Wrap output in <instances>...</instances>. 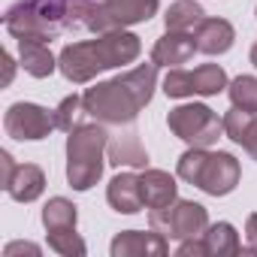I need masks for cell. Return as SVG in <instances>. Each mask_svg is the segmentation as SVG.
Listing matches in <instances>:
<instances>
[{
  "label": "cell",
  "instance_id": "cell-1",
  "mask_svg": "<svg viewBox=\"0 0 257 257\" xmlns=\"http://www.w3.org/2000/svg\"><path fill=\"white\" fill-rule=\"evenodd\" d=\"M158 88V64H140L134 70H127L109 82H97L94 88H88L82 94L85 100V112L100 121V124H134L137 115L152 103Z\"/></svg>",
  "mask_w": 257,
  "mask_h": 257
},
{
  "label": "cell",
  "instance_id": "cell-2",
  "mask_svg": "<svg viewBox=\"0 0 257 257\" xmlns=\"http://www.w3.org/2000/svg\"><path fill=\"white\" fill-rule=\"evenodd\" d=\"M140 52H143V43L137 34L112 31V34H100L97 40H82V43L64 46V52L58 55V70L64 73L67 82L85 85L97 73L134 64L140 58Z\"/></svg>",
  "mask_w": 257,
  "mask_h": 257
},
{
  "label": "cell",
  "instance_id": "cell-3",
  "mask_svg": "<svg viewBox=\"0 0 257 257\" xmlns=\"http://www.w3.org/2000/svg\"><path fill=\"white\" fill-rule=\"evenodd\" d=\"M109 152L106 124H79L67 137V182L73 191H91L103 179Z\"/></svg>",
  "mask_w": 257,
  "mask_h": 257
},
{
  "label": "cell",
  "instance_id": "cell-4",
  "mask_svg": "<svg viewBox=\"0 0 257 257\" xmlns=\"http://www.w3.org/2000/svg\"><path fill=\"white\" fill-rule=\"evenodd\" d=\"M176 173H179L182 182L197 185L209 197H227V194H233L236 185H239V179H242L239 161L230 152H209V149H194V146L179 158Z\"/></svg>",
  "mask_w": 257,
  "mask_h": 257
},
{
  "label": "cell",
  "instance_id": "cell-5",
  "mask_svg": "<svg viewBox=\"0 0 257 257\" xmlns=\"http://www.w3.org/2000/svg\"><path fill=\"white\" fill-rule=\"evenodd\" d=\"M158 0H103V4L70 7L67 28H85L94 34H112L131 25L149 22L158 13Z\"/></svg>",
  "mask_w": 257,
  "mask_h": 257
},
{
  "label": "cell",
  "instance_id": "cell-6",
  "mask_svg": "<svg viewBox=\"0 0 257 257\" xmlns=\"http://www.w3.org/2000/svg\"><path fill=\"white\" fill-rule=\"evenodd\" d=\"M167 127L182 143L194 149H209L224 134V118H218V112L209 109L206 103H185V106L170 109Z\"/></svg>",
  "mask_w": 257,
  "mask_h": 257
},
{
  "label": "cell",
  "instance_id": "cell-7",
  "mask_svg": "<svg viewBox=\"0 0 257 257\" xmlns=\"http://www.w3.org/2000/svg\"><path fill=\"white\" fill-rule=\"evenodd\" d=\"M149 224L152 230L164 233L167 239H194V236H203L206 227H209V212L206 206L194 203V200H176L164 209H152L149 212Z\"/></svg>",
  "mask_w": 257,
  "mask_h": 257
},
{
  "label": "cell",
  "instance_id": "cell-8",
  "mask_svg": "<svg viewBox=\"0 0 257 257\" xmlns=\"http://www.w3.org/2000/svg\"><path fill=\"white\" fill-rule=\"evenodd\" d=\"M230 82H227V73H224V67H218V64H203V67H197L194 73H188V70H170L167 73V79H164V94L167 97H194V94H200V97H215V94H221L224 88H227Z\"/></svg>",
  "mask_w": 257,
  "mask_h": 257
},
{
  "label": "cell",
  "instance_id": "cell-9",
  "mask_svg": "<svg viewBox=\"0 0 257 257\" xmlns=\"http://www.w3.org/2000/svg\"><path fill=\"white\" fill-rule=\"evenodd\" d=\"M58 127L55 112H49L40 103H13L4 115V131L7 137L19 143H40Z\"/></svg>",
  "mask_w": 257,
  "mask_h": 257
},
{
  "label": "cell",
  "instance_id": "cell-10",
  "mask_svg": "<svg viewBox=\"0 0 257 257\" xmlns=\"http://www.w3.org/2000/svg\"><path fill=\"white\" fill-rule=\"evenodd\" d=\"M4 25L16 40H37V43H52L64 31L61 25L46 19L31 0H19L16 7H10L7 16H4Z\"/></svg>",
  "mask_w": 257,
  "mask_h": 257
},
{
  "label": "cell",
  "instance_id": "cell-11",
  "mask_svg": "<svg viewBox=\"0 0 257 257\" xmlns=\"http://www.w3.org/2000/svg\"><path fill=\"white\" fill-rule=\"evenodd\" d=\"M112 257H164L170 254V242L158 230H124L109 245Z\"/></svg>",
  "mask_w": 257,
  "mask_h": 257
},
{
  "label": "cell",
  "instance_id": "cell-12",
  "mask_svg": "<svg viewBox=\"0 0 257 257\" xmlns=\"http://www.w3.org/2000/svg\"><path fill=\"white\" fill-rule=\"evenodd\" d=\"M197 52V43H194V34L188 31H167L155 49H152V61L158 67H179V64H188Z\"/></svg>",
  "mask_w": 257,
  "mask_h": 257
},
{
  "label": "cell",
  "instance_id": "cell-13",
  "mask_svg": "<svg viewBox=\"0 0 257 257\" xmlns=\"http://www.w3.org/2000/svg\"><path fill=\"white\" fill-rule=\"evenodd\" d=\"M194 43H197V52L203 55H224L233 49L236 31L227 19H203L194 28Z\"/></svg>",
  "mask_w": 257,
  "mask_h": 257
},
{
  "label": "cell",
  "instance_id": "cell-14",
  "mask_svg": "<svg viewBox=\"0 0 257 257\" xmlns=\"http://www.w3.org/2000/svg\"><path fill=\"white\" fill-rule=\"evenodd\" d=\"M106 200L109 206L118 212V215H137L146 203H143V185H140V176L134 173H118L109 188H106Z\"/></svg>",
  "mask_w": 257,
  "mask_h": 257
},
{
  "label": "cell",
  "instance_id": "cell-15",
  "mask_svg": "<svg viewBox=\"0 0 257 257\" xmlns=\"http://www.w3.org/2000/svg\"><path fill=\"white\" fill-rule=\"evenodd\" d=\"M143 185V203L146 209H164L179 200V185L167 170H146L140 176Z\"/></svg>",
  "mask_w": 257,
  "mask_h": 257
},
{
  "label": "cell",
  "instance_id": "cell-16",
  "mask_svg": "<svg viewBox=\"0 0 257 257\" xmlns=\"http://www.w3.org/2000/svg\"><path fill=\"white\" fill-rule=\"evenodd\" d=\"M43 191H46V173L37 164H19L7 185V194L16 203H34L43 197Z\"/></svg>",
  "mask_w": 257,
  "mask_h": 257
},
{
  "label": "cell",
  "instance_id": "cell-17",
  "mask_svg": "<svg viewBox=\"0 0 257 257\" xmlns=\"http://www.w3.org/2000/svg\"><path fill=\"white\" fill-rule=\"evenodd\" d=\"M224 137L242 146L251 155V161H257V115L254 112H242L233 106L224 115Z\"/></svg>",
  "mask_w": 257,
  "mask_h": 257
},
{
  "label": "cell",
  "instance_id": "cell-18",
  "mask_svg": "<svg viewBox=\"0 0 257 257\" xmlns=\"http://www.w3.org/2000/svg\"><path fill=\"white\" fill-rule=\"evenodd\" d=\"M19 61H22L25 73H31L34 79H46L58 70V61L49 52V46L37 43V40H19Z\"/></svg>",
  "mask_w": 257,
  "mask_h": 257
},
{
  "label": "cell",
  "instance_id": "cell-19",
  "mask_svg": "<svg viewBox=\"0 0 257 257\" xmlns=\"http://www.w3.org/2000/svg\"><path fill=\"white\" fill-rule=\"evenodd\" d=\"M109 164L115 167H149V152L143 149L140 137L131 131L118 140H109Z\"/></svg>",
  "mask_w": 257,
  "mask_h": 257
},
{
  "label": "cell",
  "instance_id": "cell-20",
  "mask_svg": "<svg viewBox=\"0 0 257 257\" xmlns=\"http://www.w3.org/2000/svg\"><path fill=\"white\" fill-rule=\"evenodd\" d=\"M206 251L209 257H233V254H242V245H239V233L233 224L227 221H218V224H209L206 233Z\"/></svg>",
  "mask_w": 257,
  "mask_h": 257
},
{
  "label": "cell",
  "instance_id": "cell-21",
  "mask_svg": "<svg viewBox=\"0 0 257 257\" xmlns=\"http://www.w3.org/2000/svg\"><path fill=\"white\" fill-rule=\"evenodd\" d=\"M79 212L67 197H52L43 206V227L46 233H58V230H76Z\"/></svg>",
  "mask_w": 257,
  "mask_h": 257
},
{
  "label": "cell",
  "instance_id": "cell-22",
  "mask_svg": "<svg viewBox=\"0 0 257 257\" xmlns=\"http://www.w3.org/2000/svg\"><path fill=\"white\" fill-rule=\"evenodd\" d=\"M203 19H206V13L197 0H176V4H170V10L164 16L167 31H194Z\"/></svg>",
  "mask_w": 257,
  "mask_h": 257
},
{
  "label": "cell",
  "instance_id": "cell-23",
  "mask_svg": "<svg viewBox=\"0 0 257 257\" xmlns=\"http://www.w3.org/2000/svg\"><path fill=\"white\" fill-rule=\"evenodd\" d=\"M227 91H230V103L236 109L257 115V76H239L227 85Z\"/></svg>",
  "mask_w": 257,
  "mask_h": 257
},
{
  "label": "cell",
  "instance_id": "cell-24",
  "mask_svg": "<svg viewBox=\"0 0 257 257\" xmlns=\"http://www.w3.org/2000/svg\"><path fill=\"white\" fill-rule=\"evenodd\" d=\"M82 115H88V112H85V100H82L79 94H70V97H64V100H61V106L55 109L58 131L70 134L73 127H79V124H82Z\"/></svg>",
  "mask_w": 257,
  "mask_h": 257
},
{
  "label": "cell",
  "instance_id": "cell-25",
  "mask_svg": "<svg viewBox=\"0 0 257 257\" xmlns=\"http://www.w3.org/2000/svg\"><path fill=\"white\" fill-rule=\"evenodd\" d=\"M46 236H49V248L64 254V257H85L88 254V245L76 230H58V233H46Z\"/></svg>",
  "mask_w": 257,
  "mask_h": 257
},
{
  "label": "cell",
  "instance_id": "cell-26",
  "mask_svg": "<svg viewBox=\"0 0 257 257\" xmlns=\"http://www.w3.org/2000/svg\"><path fill=\"white\" fill-rule=\"evenodd\" d=\"M31 4H34L46 19H52L55 25L67 28V19H70V7H73V0H31Z\"/></svg>",
  "mask_w": 257,
  "mask_h": 257
},
{
  "label": "cell",
  "instance_id": "cell-27",
  "mask_svg": "<svg viewBox=\"0 0 257 257\" xmlns=\"http://www.w3.org/2000/svg\"><path fill=\"white\" fill-rule=\"evenodd\" d=\"M203 257V254H209L206 251V239L203 236H194V239H185L182 245H179V257Z\"/></svg>",
  "mask_w": 257,
  "mask_h": 257
},
{
  "label": "cell",
  "instance_id": "cell-28",
  "mask_svg": "<svg viewBox=\"0 0 257 257\" xmlns=\"http://www.w3.org/2000/svg\"><path fill=\"white\" fill-rule=\"evenodd\" d=\"M16 254H34V257H40V245H34V242H10L4 248V257H16Z\"/></svg>",
  "mask_w": 257,
  "mask_h": 257
},
{
  "label": "cell",
  "instance_id": "cell-29",
  "mask_svg": "<svg viewBox=\"0 0 257 257\" xmlns=\"http://www.w3.org/2000/svg\"><path fill=\"white\" fill-rule=\"evenodd\" d=\"M245 233H248V248H242V254H257V212L248 215V221H245Z\"/></svg>",
  "mask_w": 257,
  "mask_h": 257
},
{
  "label": "cell",
  "instance_id": "cell-30",
  "mask_svg": "<svg viewBox=\"0 0 257 257\" xmlns=\"http://www.w3.org/2000/svg\"><path fill=\"white\" fill-rule=\"evenodd\" d=\"M0 167H4V179H0V185H4V188H7V185H10V179H13V173H16V167H19V164H16V161H13V155H10V152H0Z\"/></svg>",
  "mask_w": 257,
  "mask_h": 257
},
{
  "label": "cell",
  "instance_id": "cell-31",
  "mask_svg": "<svg viewBox=\"0 0 257 257\" xmlns=\"http://www.w3.org/2000/svg\"><path fill=\"white\" fill-rule=\"evenodd\" d=\"M4 61H7V76H4V85H10V82H13V73H16V61H13V55H7Z\"/></svg>",
  "mask_w": 257,
  "mask_h": 257
},
{
  "label": "cell",
  "instance_id": "cell-32",
  "mask_svg": "<svg viewBox=\"0 0 257 257\" xmlns=\"http://www.w3.org/2000/svg\"><path fill=\"white\" fill-rule=\"evenodd\" d=\"M85 4H103V0H73V7H85Z\"/></svg>",
  "mask_w": 257,
  "mask_h": 257
},
{
  "label": "cell",
  "instance_id": "cell-33",
  "mask_svg": "<svg viewBox=\"0 0 257 257\" xmlns=\"http://www.w3.org/2000/svg\"><path fill=\"white\" fill-rule=\"evenodd\" d=\"M251 64H254V67H257V43H254V46H251Z\"/></svg>",
  "mask_w": 257,
  "mask_h": 257
},
{
  "label": "cell",
  "instance_id": "cell-34",
  "mask_svg": "<svg viewBox=\"0 0 257 257\" xmlns=\"http://www.w3.org/2000/svg\"><path fill=\"white\" fill-rule=\"evenodd\" d=\"M254 16H257V13H254Z\"/></svg>",
  "mask_w": 257,
  "mask_h": 257
}]
</instances>
